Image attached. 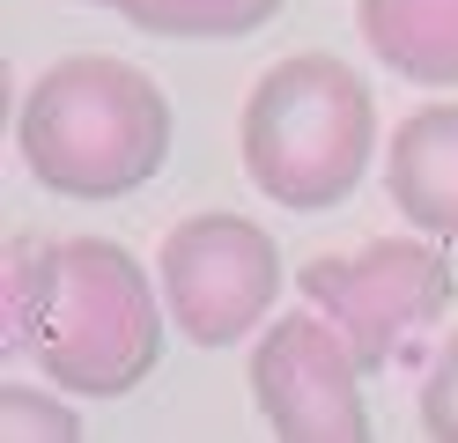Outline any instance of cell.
Segmentation results:
<instances>
[{
	"mask_svg": "<svg viewBox=\"0 0 458 443\" xmlns=\"http://www.w3.org/2000/svg\"><path fill=\"white\" fill-rule=\"evenodd\" d=\"M303 295L340 333L362 347V362H392L399 340L437 325L458 295V274L444 259V236H369L355 251H326L303 266Z\"/></svg>",
	"mask_w": 458,
	"mask_h": 443,
	"instance_id": "cell-5",
	"label": "cell"
},
{
	"mask_svg": "<svg viewBox=\"0 0 458 443\" xmlns=\"http://www.w3.org/2000/svg\"><path fill=\"white\" fill-rule=\"evenodd\" d=\"M385 192L399 222L458 244V104H421L385 148Z\"/></svg>",
	"mask_w": 458,
	"mask_h": 443,
	"instance_id": "cell-7",
	"label": "cell"
},
{
	"mask_svg": "<svg viewBox=\"0 0 458 443\" xmlns=\"http://www.w3.org/2000/svg\"><path fill=\"white\" fill-rule=\"evenodd\" d=\"M15 148L60 200H126L170 163V97L119 52L52 59L15 111Z\"/></svg>",
	"mask_w": 458,
	"mask_h": 443,
	"instance_id": "cell-2",
	"label": "cell"
},
{
	"mask_svg": "<svg viewBox=\"0 0 458 443\" xmlns=\"http://www.w3.org/2000/svg\"><path fill=\"white\" fill-rule=\"evenodd\" d=\"M362 347L310 303L274 318L251 340V399L281 443H362L369 399H362Z\"/></svg>",
	"mask_w": 458,
	"mask_h": 443,
	"instance_id": "cell-6",
	"label": "cell"
},
{
	"mask_svg": "<svg viewBox=\"0 0 458 443\" xmlns=\"http://www.w3.org/2000/svg\"><path fill=\"white\" fill-rule=\"evenodd\" d=\"M244 177L289 215H333L377 163V97L340 52H289L251 81L237 118Z\"/></svg>",
	"mask_w": 458,
	"mask_h": 443,
	"instance_id": "cell-3",
	"label": "cell"
},
{
	"mask_svg": "<svg viewBox=\"0 0 458 443\" xmlns=\"http://www.w3.org/2000/svg\"><path fill=\"white\" fill-rule=\"evenodd\" d=\"M355 30L399 81L458 89V0H355Z\"/></svg>",
	"mask_w": 458,
	"mask_h": 443,
	"instance_id": "cell-8",
	"label": "cell"
},
{
	"mask_svg": "<svg viewBox=\"0 0 458 443\" xmlns=\"http://www.w3.org/2000/svg\"><path fill=\"white\" fill-rule=\"evenodd\" d=\"M0 436L8 443H30V436L67 443V436H81V413L60 406L52 392H38V384H8V392H0Z\"/></svg>",
	"mask_w": 458,
	"mask_h": 443,
	"instance_id": "cell-10",
	"label": "cell"
},
{
	"mask_svg": "<svg viewBox=\"0 0 458 443\" xmlns=\"http://www.w3.org/2000/svg\"><path fill=\"white\" fill-rule=\"evenodd\" d=\"M81 8H111V15H119V8H126V0H81Z\"/></svg>",
	"mask_w": 458,
	"mask_h": 443,
	"instance_id": "cell-12",
	"label": "cell"
},
{
	"mask_svg": "<svg viewBox=\"0 0 458 443\" xmlns=\"http://www.w3.org/2000/svg\"><path fill=\"white\" fill-rule=\"evenodd\" d=\"M140 38H178V45H215V38H251L281 15V0H126L119 8Z\"/></svg>",
	"mask_w": 458,
	"mask_h": 443,
	"instance_id": "cell-9",
	"label": "cell"
},
{
	"mask_svg": "<svg viewBox=\"0 0 458 443\" xmlns=\"http://www.w3.org/2000/svg\"><path fill=\"white\" fill-rule=\"evenodd\" d=\"M414 422L437 436V443H458V333L437 347V362H428V377H421Z\"/></svg>",
	"mask_w": 458,
	"mask_h": 443,
	"instance_id": "cell-11",
	"label": "cell"
},
{
	"mask_svg": "<svg viewBox=\"0 0 458 443\" xmlns=\"http://www.w3.org/2000/svg\"><path fill=\"white\" fill-rule=\"evenodd\" d=\"M156 281H163L170 325L192 347H237L281 295V244L251 215H229V207L185 215L170 222L156 251Z\"/></svg>",
	"mask_w": 458,
	"mask_h": 443,
	"instance_id": "cell-4",
	"label": "cell"
},
{
	"mask_svg": "<svg viewBox=\"0 0 458 443\" xmlns=\"http://www.w3.org/2000/svg\"><path fill=\"white\" fill-rule=\"evenodd\" d=\"M163 281L111 236H52L15 266V333L67 399H126L163 362Z\"/></svg>",
	"mask_w": 458,
	"mask_h": 443,
	"instance_id": "cell-1",
	"label": "cell"
}]
</instances>
